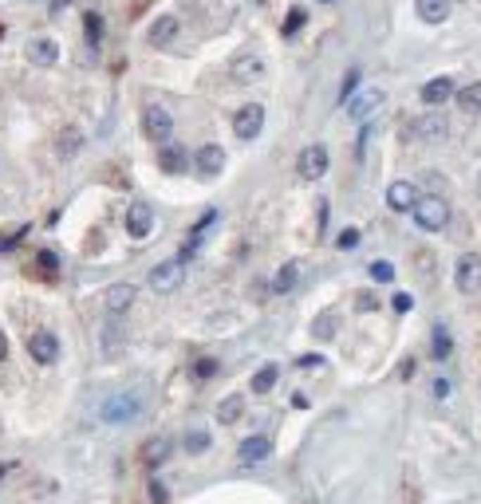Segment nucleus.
<instances>
[{"label": "nucleus", "instance_id": "1", "mask_svg": "<svg viewBox=\"0 0 481 504\" xmlns=\"http://www.w3.org/2000/svg\"><path fill=\"white\" fill-rule=\"evenodd\" d=\"M139 414H142V398L134 394V390L110 394L107 402H103V410H99V418H103L107 425H127V422H134Z\"/></svg>", "mask_w": 481, "mask_h": 504}, {"label": "nucleus", "instance_id": "2", "mask_svg": "<svg viewBox=\"0 0 481 504\" xmlns=\"http://www.w3.org/2000/svg\"><path fill=\"white\" fill-rule=\"evenodd\" d=\"M411 213H414V225L426 228V233H442V228L450 225V205H446V198H418V205H414Z\"/></svg>", "mask_w": 481, "mask_h": 504}, {"label": "nucleus", "instance_id": "3", "mask_svg": "<svg viewBox=\"0 0 481 504\" xmlns=\"http://www.w3.org/2000/svg\"><path fill=\"white\" fill-rule=\"evenodd\" d=\"M142 130H146V138L150 142H158V146H166L170 142V134H174V115L166 107H146L142 110Z\"/></svg>", "mask_w": 481, "mask_h": 504}, {"label": "nucleus", "instance_id": "4", "mask_svg": "<svg viewBox=\"0 0 481 504\" xmlns=\"http://www.w3.org/2000/svg\"><path fill=\"white\" fill-rule=\"evenodd\" d=\"M181 280H186V260H162L158 268L150 272V287L158 292V296H170V292H178Z\"/></svg>", "mask_w": 481, "mask_h": 504}, {"label": "nucleus", "instance_id": "5", "mask_svg": "<svg viewBox=\"0 0 481 504\" xmlns=\"http://www.w3.org/2000/svg\"><path fill=\"white\" fill-rule=\"evenodd\" d=\"M264 130V107L261 103H245L240 110H233V134L245 142H252Z\"/></svg>", "mask_w": 481, "mask_h": 504}, {"label": "nucleus", "instance_id": "6", "mask_svg": "<svg viewBox=\"0 0 481 504\" xmlns=\"http://www.w3.org/2000/svg\"><path fill=\"white\" fill-rule=\"evenodd\" d=\"M296 174H300L304 181H320L323 174H328V146H320V142L304 146L300 158H296Z\"/></svg>", "mask_w": 481, "mask_h": 504}, {"label": "nucleus", "instance_id": "7", "mask_svg": "<svg viewBox=\"0 0 481 504\" xmlns=\"http://www.w3.org/2000/svg\"><path fill=\"white\" fill-rule=\"evenodd\" d=\"M272 457V441L264 434H252L245 437V441L237 445V465L240 469H257V465H264Z\"/></svg>", "mask_w": 481, "mask_h": 504}, {"label": "nucleus", "instance_id": "8", "mask_svg": "<svg viewBox=\"0 0 481 504\" xmlns=\"http://www.w3.org/2000/svg\"><path fill=\"white\" fill-rule=\"evenodd\" d=\"M454 284H458V292H466V296H477L481 292V257L477 252H466V257L458 260V268H454Z\"/></svg>", "mask_w": 481, "mask_h": 504}, {"label": "nucleus", "instance_id": "9", "mask_svg": "<svg viewBox=\"0 0 481 504\" xmlns=\"http://www.w3.org/2000/svg\"><path fill=\"white\" fill-rule=\"evenodd\" d=\"M229 71H233V79H237V83H245V87H249V83H261L269 67H264V60L257 56V51H240V56H233Z\"/></svg>", "mask_w": 481, "mask_h": 504}, {"label": "nucleus", "instance_id": "10", "mask_svg": "<svg viewBox=\"0 0 481 504\" xmlns=\"http://www.w3.org/2000/svg\"><path fill=\"white\" fill-rule=\"evenodd\" d=\"M28 355L40 366L56 363V358H60V339H56V331H32L28 335Z\"/></svg>", "mask_w": 481, "mask_h": 504}, {"label": "nucleus", "instance_id": "11", "mask_svg": "<svg viewBox=\"0 0 481 504\" xmlns=\"http://www.w3.org/2000/svg\"><path fill=\"white\" fill-rule=\"evenodd\" d=\"M383 99H387V95H383L379 87H367V91H359V95H351V99H347V115L355 122H367L375 110L383 107Z\"/></svg>", "mask_w": 481, "mask_h": 504}, {"label": "nucleus", "instance_id": "12", "mask_svg": "<svg viewBox=\"0 0 481 504\" xmlns=\"http://www.w3.org/2000/svg\"><path fill=\"white\" fill-rule=\"evenodd\" d=\"M127 233H131L134 240H146L154 233V209L146 205V201H134V205L127 209Z\"/></svg>", "mask_w": 481, "mask_h": 504}, {"label": "nucleus", "instance_id": "13", "mask_svg": "<svg viewBox=\"0 0 481 504\" xmlns=\"http://www.w3.org/2000/svg\"><path fill=\"white\" fill-rule=\"evenodd\" d=\"M24 56H28V63H36V67H51V63L60 60V44L48 40V36H32Z\"/></svg>", "mask_w": 481, "mask_h": 504}, {"label": "nucleus", "instance_id": "14", "mask_svg": "<svg viewBox=\"0 0 481 504\" xmlns=\"http://www.w3.org/2000/svg\"><path fill=\"white\" fill-rule=\"evenodd\" d=\"M178 16H158V20H150V28H146V44L150 48H170L174 40H178Z\"/></svg>", "mask_w": 481, "mask_h": 504}, {"label": "nucleus", "instance_id": "15", "mask_svg": "<svg viewBox=\"0 0 481 504\" xmlns=\"http://www.w3.org/2000/svg\"><path fill=\"white\" fill-rule=\"evenodd\" d=\"M193 166H198L201 178H217L221 169H225V150L217 146V142H205V146L198 150V158H193Z\"/></svg>", "mask_w": 481, "mask_h": 504}, {"label": "nucleus", "instance_id": "16", "mask_svg": "<svg viewBox=\"0 0 481 504\" xmlns=\"http://www.w3.org/2000/svg\"><path fill=\"white\" fill-rule=\"evenodd\" d=\"M134 296H139V292H134V284H110L107 296H103V304H107L110 316H122V311H131Z\"/></svg>", "mask_w": 481, "mask_h": 504}, {"label": "nucleus", "instance_id": "17", "mask_svg": "<svg viewBox=\"0 0 481 504\" xmlns=\"http://www.w3.org/2000/svg\"><path fill=\"white\" fill-rule=\"evenodd\" d=\"M387 205H391L395 213H411V209L418 205V189H414L411 181H395V186L387 189Z\"/></svg>", "mask_w": 481, "mask_h": 504}, {"label": "nucleus", "instance_id": "18", "mask_svg": "<svg viewBox=\"0 0 481 504\" xmlns=\"http://www.w3.org/2000/svg\"><path fill=\"white\" fill-rule=\"evenodd\" d=\"M139 461L146 465V469H158V465H166V461H170V437H146Z\"/></svg>", "mask_w": 481, "mask_h": 504}, {"label": "nucleus", "instance_id": "19", "mask_svg": "<svg viewBox=\"0 0 481 504\" xmlns=\"http://www.w3.org/2000/svg\"><path fill=\"white\" fill-rule=\"evenodd\" d=\"M454 99V79H446V75H438V79L422 83V103L426 107H442V103Z\"/></svg>", "mask_w": 481, "mask_h": 504}, {"label": "nucleus", "instance_id": "20", "mask_svg": "<svg viewBox=\"0 0 481 504\" xmlns=\"http://www.w3.org/2000/svg\"><path fill=\"white\" fill-rule=\"evenodd\" d=\"M446 119H442V115H422L418 122H414V134H418L422 142H442L446 138Z\"/></svg>", "mask_w": 481, "mask_h": 504}, {"label": "nucleus", "instance_id": "21", "mask_svg": "<svg viewBox=\"0 0 481 504\" xmlns=\"http://www.w3.org/2000/svg\"><path fill=\"white\" fill-rule=\"evenodd\" d=\"M414 12H418V20H426V24H442L450 16V0H414Z\"/></svg>", "mask_w": 481, "mask_h": 504}, {"label": "nucleus", "instance_id": "22", "mask_svg": "<svg viewBox=\"0 0 481 504\" xmlns=\"http://www.w3.org/2000/svg\"><path fill=\"white\" fill-rule=\"evenodd\" d=\"M296 284H300V264L288 260V264H281V272L272 276V292H276V296H288Z\"/></svg>", "mask_w": 481, "mask_h": 504}, {"label": "nucleus", "instance_id": "23", "mask_svg": "<svg viewBox=\"0 0 481 504\" xmlns=\"http://www.w3.org/2000/svg\"><path fill=\"white\" fill-rule=\"evenodd\" d=\"M240 418H245V398L240 394H229V398L217 402V422L221 425H233V422H240Z\"/></svg>", "mask_w": 481, "mask_h": 504}, {"label": "nucleus", "instance_id": "24", "mask_svg": "<svg viewBox=\"0 0 481 504\" xmlns=\"http://www.w3.org/2000/svg\"><path fill=\"white\" fill-rule=\"evenodd\" d=\"M276 378H281V366L276 363H264L261 370H257V375H252V394H269L272 386H276Z\"/></svg>", "mask_w": 481, "mask_h": 504}, {"label": "nucleus", "instance_id": "25", "mask_svg": "<svg viewBox=\"0 0 481 504\" xmlns=\"http://www.w3.org/2000/svg\"><path fill=\"white\" fill-rule=\"evenodd\" d=\"M83 150V134L79 130H60V138H56V154H60V158H75V154H79Z\"/></svg>", "mask_w": 481, "mask_h": 504}, {"label": "nucleus", "instance_id": "26", "mask_svg": "<svg viewBox=\"0 0 481 504\" xmlns=\"http://www.w3.org/2000/svg\"><path fill=\"white\" fill-rule=\"evenodd\" d=\"M158 166L166 169V174H181V169H186V150L181 146H162V154H158Z\"/></svg>", "mask_w": 481, "mask_h": 504}, {"label": "nucleus", "instance_id": "27", "mask_svg": "<svg viewBox=\"0 0 481 504\" xmlns=\"http://www.w3.org/2000/svg\"><path fill=\"white\" fill-rule=\"evenodd\" d=\"M458 103L466 110H481V83H470V87L458 91Z\"/></svg>", "mask_w": 481, "mask_h": 504}, {"label": "nucleus", "instance_id": "28", "mask_svg": "<svg viewBox=\"0 0 481 504\" xmlns=\"http://www.w3.org/2000/svg\"><path fill=\"white\" fill-rule=\"evenodd\" d=\"M210 449V434L205 429H190L186 434V453H205Z\"/></svg>", "mask_w": 481, "mask_h": 504}, {"label": "nucleus", "instance_id": "29", "mask_svg": "<svg viewBox=\"0 0 481 504\" xmlns=\"http://www.w3.org/2000/svg\"><path fill=\"white\" fill-rule=\"evenodd\" d=\"M371 280H375V284H391V280H395V264H391V260H375V264H371Z\"/></svg>", "mask_w": 481, "mask_h": 504}, {"label": "nucleus", "instance_id": "30", "mask_svg": "<svg viewBox=\"0 0 481 504\" xmlns=\"http://www.w3.org/2000/svg\"><path fill=\"white\" fill-rule=\"evenodd\" d=\"M434 358H450V331L434 327Z\"/></svg>", "mask_w": 481, "mask_h": 504}, {"label": "nucleus", "instance_id": "31", "mask_svg": "<svg viewBox=\"0 0 481 504\" xmlns=\"http://www.w3.org/2000/svg\"><path fill=\"white\" fill-rule=\"evenodd\" d=\"M304 24H308V12H304V8H292V12H288V20H284V36H296Z\"/></svg>", "mask_w": 481, "mask_h": 504}, {"label": "nucleus", "instance_id": "32", "mask_svg": "<svg viewBox=\"0 0 481 504\" xmlns=\"http://www.w3.org/2000/svg\"><path fill=\"white\" fill-rule=\"evenodd\" d=\"M312 335L316 339H331L335 335V316H320L316 319V327H312Z\"/></svg>", "mask_w": 481, "mask_h": 504}, {"label": "nucleus", "instance_id": "33", "mask_svg": "<svg viewBox=\"0 0 481 504\" xmlns=\"http://www.w3.org/2000/svg\"><path fill=\"white\" fill-rule=\"evenodd\" d=\"M355 87H359V67L347 71V79H343V87H340V103H347L351 95H355Z\"/></svg>", "mask_w": 481, "mask_h": 504}, {"label": "nucleus", "instance_id": "34", "mask_svg": "<svg viewBox=\"0 0 481 504\" xmlns=\"http://www.w3.org/2000/svg\"><path fill=\"white\" fill-rule=\"evenodd\" d=\"M193 375H198V378L217 375V363H213V358H198V363H193Z\"/></svg>", "mask_w": 481, "mask_h": 504}, {"label": "nucleus", "instance_id": "35", "mask_svg": "<svg viewBox=\"0 0 481 504\" xmlns=\"http://www.w3.org/2000/svg\"><path fill=\"white\" fill-rule=\"evenodd\" d=\"M335 245H340V248H355V245H359V228H343Z\"/></svg>", "mask_w": 481, "mask_h": 504}, {"label": "nucleus", "instance_id": "36", "mask_svg": "<svg viewBox=\"0 0 481 504\" xmlns=\"http://www.w3.org/2000/svg\"><path fill=\"white\" fill-rule=\"evenodd\" d=\"M150 500L154 504H170V493L162 489V481H150Z\"/></svg>", "mask_w": 481, "mask_h": 504}, {"label": "nucleus", "instance_id": "37", "mask_svg": "<svg viewBox=\"0 0 481 504\" xmlns=\"http://www.w3.org/2000/svg\"><path fill=\"white\" fill-rule=\"evenodd\" d=\"M20 237H24V228H16V233H0V252H8V248L16 245Z\"/></svg>", "mask_w": 481, "mask_h": 504}, {"label": "nucleus", "instance_id": "38", "mask_svg": "<svg viewBox=\"0 0 481 504\" xmlns=\"http://www.w3.org/2000/svg\"><path fill=\"white\" fill-rule=\"evenodd\" d=\"M36 260H40V268L48 272V276H56V252H40Z\"/></svg>", "mask_w": 481, "mask_h": 504}, {"label": "nucleus", "instance_id": "39", "mask_svg": "<svg viewBox=\"0 0 481 504\" xmlns=\"http://www.w3.org/2000/svg\"><path fill=\"white\" fill-rule=\"evenodd\" d=\"M414 307V299L406 296V292H399V296H395V311H411Z\"/></svg>", "mask_w": 481, "mask_h": 504}, {"label": "nucleus", "instance_id": "40", "mask_svg": "<svg viewBox=\"0 0 481 504\" xmlns=\"http://www.w3.org/2000/svg\"><path fill=\"white\" fill-rule=\"evenodd\" d=\"M450 394V382H446V378H438V382H434V398H446Z\"/></svg>", "mask_w": 481, "mask_h": 504}, {"label": "nucleus", "instance_id": "41", "mask_svg": "<svg viewBox=\"0 0 481 504\" xmlns=\"http://www.w3.org/2000/svg\"><path fill=\"white\" fill-rule=\"evenodd\" d=\"M320 363H323L320 355H304V358H300V366H304V370H312V366H320Z\"/></svg>", "mask_w": 481, "mask_h": 504}, {"label": "nucleus", "instance_id": "42", "mask_svg": "<svg viewBox=\"0 0 481 504\" xmlns=\"http://www.w3.org/2000/svg\"><path fill=\"white\" fill-rule=\"evenodd\" d=\"M375 307V296H359V311H371Z\"/></svg>", "mask_w": 481, "mask_h": 504}, {"label": "nucleus", "instance_id": "43", "mask_svg": "<svg viewBox=\"0 0 481 504\" xmlns=\"http://www.w3.org/2000/svg\"><path fill=\"white\" fill-rule=\"evenodd\" d=\"M8 358V339H4V331H0V363Z\"/></svg>", "mask_w": 481, "mask_h": 504}, {"label": "nucleus", "instance_id": "44", "mask_svg": "<svg viewBox=\"0 0 481 504\" xmlns=\"http://www.w3.org/2000/svg\"><path fill=\"white\" fill-rule=\"evenodd\" d=\"M8 469H12V465H8V461H0V477H4V473H8Z\"/></svg>", "mask_w": 481, "mask_h": 504}, {"label": "nucleus", "instance_id": "45", "mask_svg": "<svg viewBox=\"0 0 481 504\" xmlns=\"http://www.w3.org/2000/svg\"><path fill=\"white\" fill-rule=\"evenodd\" d=\"M477 193H481V174H477Z\"/></svg>", "mask_w": 481, "mask_h": 504}, {"label": "nucleus", "instance_id": "46", "mask_svg": "<svg viewBox=\"0 0 481 504\" xmlns=\"http://www.w3.org/2000/svg\"><path fill=\"white\" fill-rule=\"evenodd\" d=\"M323 4H331V0H323Z\"/></svg>", "mask_w": 481, "mask_h": 504}]
</instances>
